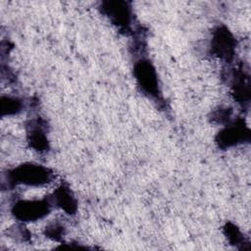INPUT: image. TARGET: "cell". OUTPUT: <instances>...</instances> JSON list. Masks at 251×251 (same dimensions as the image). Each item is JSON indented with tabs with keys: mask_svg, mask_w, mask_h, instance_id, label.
Wrapping results in <instances>:
<instances>
[{
	"mask_svg": "<svg viewBox=\"0 0 251 251\" xmlns=\"http://www.w3.org/2000/svg\"><path fill=\"white\" fill-rule=\"evenodd\" d=\"M53 179V173L46 167L38 164H23L8 173L7 180L11 184H25L40 186Z\"/></svg>",
	"mask_w": 251,
	"mask_h": 251,
	"instance_id": "1",
	"label": "cell"
},
{
	"mask_svg": "<svg viewBox=\"0 0 251 251\" xmlns=\"http://www.w3.org/2000/svg\"><path fill=\"white\" fill-rule=\"evenodd\" d=\"M51 199H29L17 201L12 207V214L22 222H31L45 217L52 207Z\"/></svg>",
	"mask_w": 251,
	"mask_h": 251,
	"instance_id": "2",
	"label": "cell"
},
{
	"mask_svg": "<svg viewBox=\"0 0 251 251\" xmlns=\"http://www.w3.org/2000/svg\"><path fill=\"white\" fill-rule=\"evenodd\" d=\"M134 75L138 85L146 94L155 98L160 96L157 73L148 60H140L135 64Z\"/></svg>",
	"mask_w": 251,
	"mask_h": 251,
	"instance_id": "3",
	"label": "cell"
},
{
	"mask_svg": "<svg viewBox=\"0 0 251 251\" xmlns=\"http://www.w3.org/2000/svg\"><path fill=\"white\" fill-rule=\"evenodd\" d=\"M234 40L226 28H218L212 39V51L222 59H229L234 50Z\"/></svg>",
	"mask_w": 251,
	"mask_h": 251,
	"instance_id": "4",
	"label": "cell"
},
{
	"mask_svg": "<svg viewBox=\"0 0 251 251\" xmlns=\"http://www.w3.org/2000/svg\"><path fill=\"white\" fill-rule=\"evenodd\" d=\"M27 140L32 148L38 151L47 150L48 140L45 130L39 121H30L27 128Z\"/></svg>",
	"mask_w": 251,
	"mask_h": 251,
	"instance_id": "5",
	"label": "cell"
},
{
	"mask_svg": "<svg viewBox=\"0 0 251 251\" xmlns=\"http://www.w3.org/2000/svg\"><path fill=\"white\" fill-rule=\"evenodd\" d=\"M248 134V130L241 126H229L220 132L217 142L221 147H229L243 142L245 135Z\"/></svg>",
	"mask_w": 251,
	"mask_h": 251,
	"instance_id": "6",
	"label": "cell"
},
{
	"mask_svg": "<svg viewBox=\"0 0 251 251\" xmlns=\"http://www.w3.org/2000/svg\"><path fill=\"white\" fill-rule=\"evenodd\" d=\"M52 204L58 206L66 213L73 214L76 208V201L69 187L65 185L59 186L53 193L51 198Z\"/></svg>",
	"mask_w": 251,
	"mask_h": 251,
	"instance_id": "7",
	"label": "cell"
},
{
	"mask_svg": "<svg viewBox=\"0 0 251 251\" xmlns=\"http://www.w3.org/2000/svg\"><path fill=\"white\" fill-rule=\"evenodd\" d=\"M22 107L23 104L19 98L10 96H3L1 98V111L3 116L17 114L21 111Z\"/></svg>",
	"mask_w": 251,
	"mask_h": 251,
	"instance_id": "8",
	"label": "cell"
},
{
	"mask_svg": "<svg viewBox=\"0 0 251 251\" xmlns=\"http://www.w3.org/2000/svg\"><path fill=\"white\" fill-rule=\"evenodd\" d=\"M45 234L53 240H60L64 234V228L59 224H52L46 227Z\"/></svg>",
	"mask_w": 251,
	"mask_h": 251,
	"instance_id": "9",
	"label": "cell"
}]
</instances>
